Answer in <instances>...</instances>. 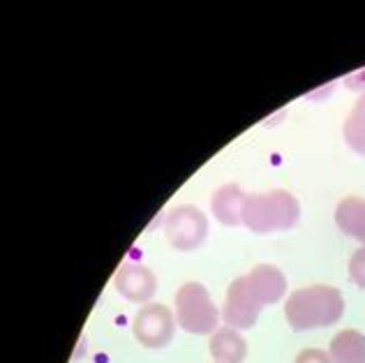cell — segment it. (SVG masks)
I'll return each instance as SVG.
<instances>
[{"mask_svg": "<svg viewBox=\"0 0 365 363\" xmlns=\"http://www.w3.org/2000/svg\"><path fill=\"white\" fill-rule=\"evenodd\" d=\"M301 218V204L282 188L247 195L243 206V225L255 234H273L292 229Z\"/></svg>", "mask_w": 365, "mask_h": 363, "instance_id": "3957f363", "label": "cell"}, {"mask_svg": "<svg viewBox=\"0 0 365 363\" xmlns=\"http://www.w3.org/2000/svg\"><path fill=\"white\" fill-rule=\"evenodd\" d=\"M113 287L132 303H148L158 290V278L146 264L125 262L113 275Z\"/></svg>", "mask_w": 365, "mask_h": 363, "instance_id": "52a82bcc", "label": "cell"}, {"mask_svg": "<svg viewBox=\"0 0 365 363\" xmlns=\"http://www.w3.org/2000/svg\"><path fill=\"white\" fill-rule=\"evenodd\" d=\"M329 354L333 363H365V336L356 329H344L333 336Z\"/></svg>", "mask_w": 365, "mask_h": 363, "instance_id": "8fae6325", "label": "cell"}, {"mask_svg": "<svg viewBox=\"0 0 365 363\" xmlns=\"http://www.w3.org/2000/svg\"><path fill=\"white\" fill-rule=\"evenodd\" d=\"M247 193L238 183H227L217 188L210 197V211L215 220L225 227H238L243 225V206H245Z\"/></svg>", "mask_w": 365, "mask_h": 363, "instance_id": "ba28073f", "label": "cell"}, {"mask_svg": "<svg viewBox=\"0 0 365 363\" xmlns=\"http://www.w3.org/2000/svg\"><path fill=\"white\" fill-rule=\"evenodd\" d=\"M349 278L354 280L356 287L365 290V245L359 247V250L351 255V260H349Z\"/></svg>", "mask_w": 365, "mask_h": 363, "instance_id": "4fadbf2b", "label": "cell"}, {"mask_svg": "<svg viewBox=\"0 0 365 363\" xmlns=\"http://www.w3.org/2000/svg\"><path fill=\"white\" fill-rule=\"evenodd\" d=\"M335 225L340 227V232L356 238L361 245H365V199L344 197L335 206Z\"/></svg>", "mask_w": 365, "mask_h": 363, "instance_id": "30bf717a", "label": "cell"}, {"mask_svg": "<svg viewBox=\"0 0 365 363\" xmlns=\"http://www.w3.org/2000/svg\"><path fill=\"white\" fill-rule=\"evenodd\" d=\"M342 137L354 153L365 155V95H361L356 104L351 107L349 116L342 126Z\"/></svg>", "mask_w": 365, "mask_h": 363, "instance_id": "7c38bea8", "label": "cell"}, {"mask_svg": "<svg viewBox=\"0 0 365 363\" xmlns=\"http://www.w3.org/2000/svg\"><path fill=\"white\" fill-rule=\"evenodd\" d=\"M294 363H333V361L329 352H324V349H303L299 352V357H296Z\"/></svg>", "mask_w": 365, "mask_h": 363, "instance_id": "5bb4252c", "label": "cell"}, {"mask_svg": "<svg viewBox=\"0 0 365 363\" xmlns=\"http://www.w3.org/2000/svg\"><path fill=\"white\" fill-rule=\"evenodd\" d=\"M344 315V296L331 285H310L289 294L284 301V319L292 331L333 327Z\"/></svg>", "mask_w": 365, "mask_h": 363, "instance_id": "7a4b0ae2", "label": "cell"}, {"mask_svg": "<svg viewBox=\"0 0 365 363\" xmlns=\"http://www.w3.org/2000/svg\"><path fill=\"white\" fill-rule=\"evenodd\" d=\"M176 324L192 336H213L217 331L220 310L201 282H185L176 292Z\"/></svg>", "mask_w": 365, "mask_h": 363, "instance_id": "277c9868", "label": "cell"}, {"mask_svg": "<svg viewBox=\"0 0 365 363\" xmlns=\"http://www.w3.org/2000/svg\"><path fill=\"white\" fill-rule=\"evenodd\" d=\"M134 338L148 349H162L174 340L176 315L162 303H146L134 315L132 322Z\"/></svg>", "mask_w": 365, "mask_h": 363, "instance_id": "8992f818", "label": "cell"}, {"mask_svg": "<svg viewBox=\"0 0 365 363\" xmlns=\"http://www.w3.org/2000/svg\"><path fill=\"white\" fill-rule=\"evenodd\" d=\"M284 294V273L273 264H259L229 285L222 305V322L236 331L252 329L266 305L282 301Z\"/></svg>", "mask_w": 365, "mask_h": 363, "instance_id": "6da1fadb", "label": "cell"}, {"mask_svg": "<svg viewBox=\"0 0 365 363\" xmlns=\"http://www.w3.org/2000/svg\"><path fill=\"white\" fill-rule=\"evenodd\" d=\"M208 234V220L204 211L192 204H180L171 208L165 218V236L167 241L180 252L197 250Z\"/></svg>", "mask_w": 365, "mask_h": 363, "instance_id": "5b68a950", "label": "cell"}, {"mask_svg": "<svg viewBox=\"0 0 365 363\" xmlns=\"http://www.w3.org/2000/svg\"><path fill=\"white\" fill-rule=\"evenodd\" d=\"M210 357L217 363H243L247 357V342L241 336V331L232 327L217 329L208 340Z\"/></svg>", "mask_w": 365, "mask_h": 363, "instance_id": "9c48e42d", "label": "cell"}]
</instances>
